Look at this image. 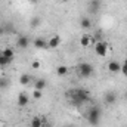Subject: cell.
<instances>
[{
  "label": "cell",
  "instance_id": "603a6c76",
  "mask_svg": "<svg viewBox=\"0 0 127 127\" xmlns=\"http://www.w3.org/2000/svg\"><path fill=\"white\" fill-rule=\"evenodd\" d=\"M31 66L34 69H38V68H40V62H38V61H34V62L31 64Z\"/></svg>",
  "mask_w": 127,
  "mask_h": 127
},
{
  "label": "cell",
  "instance_id": "3957f363",
  "mask_svg": "<svg viewBox=\"0 0 127 127\" xmlns=\"http://www.w3.org/2000/svg\"><path fill=\"white\" fill-rule=\"evenodd\" d=\"M78 74H80L81 78H89V77H92V74H93V66H92V64H89V62L80 64V66H78Z\"/></svg>",
  "mask_w": 127,
  "mask_h": 127
},
{
  "label": "cell",
  "instance_id": "ac0fdd59",
  "mask_svg": "<svg viewBox=\"0 0 127 127\" xmlns=\"http://www.w3.org/2000/svg\"><path fill=\"white\" fill-rule=\"evenodd\" d=\"M105 100H106V103H114L115 102V95L114 93H106Z\"/></svg>",
  "mask_w": 127,
  "mask_h": 127
},
{
  "label": "cell",
  "instance_id": "d6986e66",
  "mask_svg": "<svg viewBox=\"0 0 127 127\" xmlns=\"http://www.w3.org/2000/svg\"><path fill=\"white\" fill-rule=\"evenodd\" d=\"M7 86H9V80L1 77V78H0V89H6Z\"/></svg>",
  "mask_w": 127,
  "mask_h": 127
},
{
  "label": "cell",
  "instance_id": "d4e9b609",
  "mask_svg": "<svg viewBox=\"0 0 127 127\" xmlns=\"http://www.w3.org/2000/svg\"><path fill=\"white\" fill-rule=\"evenodd\" d=\"M31 1H32V3H35V1H37V0H31Z\"/></svg>",
  "mask_w": 127,
  "mask_h": 127
},
{
  "label": "cell",
  "instance_id": "8fae6325",
  "mask_svg": "<svg viewBox=\"0 0 127 127\" xmlns=\"http://www.w3.org/2000/svg\"><path fill=\"white\" fill-rule=\"evenodd\" d=\"M0 55H3V56H6V58H10V59H13L15 52H13V49H10V47H4V49L0 52Z\"/></svg>",
  "mask_w": 127,
  "mask_h": 127
},
{
  "label": "cell",
  "instance_id": "52a82bcc",
  "mask_svg": "<svg viewBox=\"0 0 127 127\" xmlns=\"http://www.w3.org/2000/svg\"><path fill=\"white\" fill-rule=\"evenodd\" d=\"M16 44H18L21 49H25V47H28V44H30V40H28V37H25V35H21V37L16 40Z\"/></svg>",
  "mask_w": 127,
  "mask_h": 127
},
{
  "label": "cell",
  "instance_id": "5bb4252c",
  "mask_svg": "<svg viewBox=\"0 0 127 127\" xmlns=\"http://www.w3.org/2000/svg\"><path fill=\"white\" fill-rule=\"evenodd\" d=\"M56 74H58L59 77H64V75H66V74H68V68H66L65 65H61V66H58V68H56Z\"/></svg>",
  "mask_w": 127,
  "mask_h": 127
},
{
  "label": "cell",
  "instance_id": "6da1fadb",
  "mask_svg": "<svg viewBox=\"0 0 127 127\" xmlns=\"http://www.w3.org/2000/svg\"><path fill=\"white\" fill-rule=\"evenodd\" d=\"M68 97H69V100H71L72 105L81 106L83 103H86V102L90 100V93L86 92V90H83V89H74V90H71L68 93Z\"/></svg>",
  "mask_w": 127,
  "mask_h": 127
},
{
  "label": "cell",
  "instance_id": "4fadbf2b",
  "mask_svg": "<svg viewBox=\"0 0 127 127\" xmlns=\"http://www.w3.org/2000/svg\"><path fill=\"white\" fill-rule=\"evenodd\" d=\"M46 84H47V83H46V80H44V78H40V80H37V81H35L34 89H35V90H43V89L46 87Z\"/></svg>",
  "mask_w": 127,
  "mask_h": 127
},
{
  "label": "cell",
  "instance_id": "44dd1931",
  "mask_svg": "<svg viewBox=\"0 0 127 127\" xmlns=\"http://www.w3.org/2000/svg\"><path fill=\"white\" fill-rule=\"evenodd\" d=\"M32 97H34V99H41V90H34Z\"/></svg>",
  "mask_w": 127,
  "mask_h": 127
},
{
  "label": "cell",
  "instance_id": "8992f818",
  "mask_svg": "<svg viewBox=\"0 0 127 127\" xmlns=\"http://www.w3.org/2000/svg\"><path fill=\"white\" fill-rule=\"evenodd\" d=\"M108 69H109V72H120L121 71V64L118 61H111L108 64Z\"/></svg>",
  "mask_w": 127,
  "mask_h": 127
},
{
  "label": "cell",
  "instance_id": "5b68a950",
  "mask_svg": "<svg viewBox=\"0 0 127 127\" xmlns=\"http://www.w3.org/2000/svg\"><path fill=\"white\" fill-rule=\"evenodd\" d=\"M61 44V37L59 35H53V37H50V40L47 41V47H50V49H55V47H58Z\"/></svg>",
  "mask_w": 127,
  "mask_h": 127
},
{
  "label": "cell",
  "instance_id": "e0dca14e",
  "mask_svg": "<svg viewBox=\"0 0 127 127\" xmlns=\"http://www.w3.org/2000/svg\"><path fill=\"white\" fill-rule=\"evenodd\" d=\"M10 62H12L10 58H6V56L0 55V66H6V65H9Z\"/></svg>",
  "mask_w": 127,
  "mask_h": 127
},
{
  "label": "cell",
  "instance_id": "9c48e42d",
  "mask_svg": "<svg viewBox=\"0 0 127 127\" xmlns=\"http://www.w3.org/2000/svg\"><path fill=\"white\" fill-rule=\"evenodd\" d=\"M34 46H35L37 49H46V47H47V41H46L44 38L38 37V38L34 40Z\"/></svg>",
  "mask_w": 127,
  "mask_h": 127
},
{
  "label": "cell",
  "instance_id": "cb8c5ba5",
  "mask_svg": "<svg viewBox=\"0 0 127 127\" xmlns=\"http://www.w3.org/2000/svg\"><path fill=\"white\" fill-rule=\"evenodd\" d=\"M3 32H4V30H3V28L0 27V34H3Z\"/></svg>",
  "mask_w": 127,
  "mask_h": 127
},
{
  "label": "cell",
  "instance_id": "ba28073f",
  "mask_svg": "<svg viewBox=\"0 0 127 127\" xmlns=\"http://www.w3.org/2000/svg\"><path fill=\"white\" fill-rule=\"evenodd\" d=\"M28 102H30V99H28L27 93H19V96H18V105L19 106H27Z\"/></svg>",
  "mask_w": 127,
  "mask_h": 127
},
{
  "label": "cell",
  "instance_id": "ffe728a7",
  "mask_svg": "<svg viewBox=\"0 0 127 127\" xmlns=\"http://www.w3.org/2000/svg\"><path fill=\"white\" fill-rule=\"evenodd\" d=\"M121 72H123V75H124V77H127V59L124 61V64L121 65Z\"/></svg>",
  "mask_w": 127,
  "mask_h": 127
},
{
  "label": "cell",
  "instance_id": "7c38bea8",
  "mask_svg": "<svg viewBox=\"0 0 127 127\" xmlns=\"http://www.w3.org/2000/svg\"><path fill=\"white\" fill-rule=\"evenodd\" d=\"M90 41H92V37H90V35H87V34L81 35V38H80V44H81L83 47H87V46L90 44Z\"/></svg>",
  "mask_w": 127,
  "mask_h": 127
},
{
  "label": "cell",
  "instance_id": "277c9868",
  "mask_svg": "<svg viewBox=\"0 0 127 127\" xmlns=\"http://www.w3.org/2000/svg\"><path fill=\"white\" fill-rule=\"evenodd\" d=\"M95 52H96L97 56H106V53H108V44H106L105 41H102V40L96 41Z\"/></svg>",
  "mask_w": 127,
  "mask_h": 127
},
{
  "label": "cell",
  "instance_id": "30bf717a",
  "mask_svg": "<svg viewBox=\"0 0 127 127\" xmlns=\"http://www.w3.org/2000/svg\"><path fill=\"white\" fill-rule=\"evenodd\" d=\"M80 25H81V28L89 30V28H92V21H90L87 16H83V18H81V21H80Z\"/></svg>",
  "mask_w": 127,
  "mask_h": 127
},
{
  "label": "cell",
  "instance_id": "9a60e30c",
  "mask_svg": "<svg viewBox=\"0 0 127 127\" xmlns=\"http://www.w3.org/2000/svg\"><path fill=\"white\" fill-rule=\"evenodd\" d=\"M30 80H31V77H30L28 74H22V75L19 77V83H21L22 86H27V84L30 83Z\"/></svg>",
  "mask_w": 127,
  "mask_h": 127
},
{
  "label": "cell",
  "instance_id": "7a4b0ae2",
  "mask_svg": "<svg viewBox=\"0 0 127 127\" xmlns=\"http://www.w3.org/2000/svg\"><path fill=\"white\" fill-rule=\"evenodd\" d=\"M86 117H87V121H89L90 124H93V126L97 124L99 120H100V109H99V106H92V108L87 111Z\"/></svg>",
  "mask_w": 127,
  "mask_h": 127
},
{
  "label": "cell",
  "instance_id": "7402d4cb",
  "mask_svg": "<svg viewBox=\"0 0 127 127\" xmlns=\"http://www.w3.org/2000/svg\"><path fill=\"white\" fill-rule=\"evenodd\" d=\"M38 24H40V18H34V19L31 21V25H32V27H37Z\"/></svg>",
  "mask_w": 127,
  "mask_h": 127
},
{
  "label": "cell",
  "instance_id": "2e32d148",
  "mask_svg": "<svg viewBox=\"0 0 127 127\" xmlns=\"http://www.w3.org/2000/svg\"><path fill=\"white\" fill-rule=\"evenodd\" d=\"M43 126V120L38 117H34L31 120V127H41Z\"/></svg>",
  "mask_w": 127,
  "mask_h": 127
}]
</instances>
